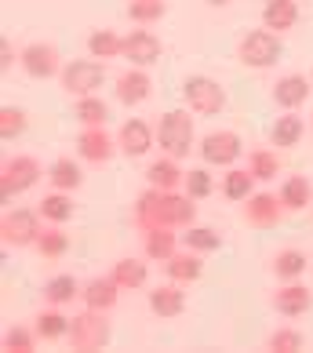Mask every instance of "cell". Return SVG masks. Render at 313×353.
<instances>
[{"label":"cell","mask_w":313,"mask_h":353,"mask_svg":"<svg viewBox=\"0 0 313 353\" xmlns=\"http://www.w3.org/2000/svg\"><path fill=\"white\" fill-rule=\"evenodd\" d=\"M135 226H172V230H186L197 222V201L190 197L186 190H156V186H146L135 197Z\"/></svg>","instance_id":"6da1fadb"},{"label":"cell","mask_w":313,"mask_h":353,"mask_svg":"<svg viewBox=\"0 0 313 353\" xmlns=\"http://www.w3.org/2000/svg\"><path fill=\"white\" fill-rule=\"evenodd\" d=\"M193 142H197V132H193V117L186 110H168L156 121V146H161V153L182 161V157H190Z\"/></svg>","instance_id":"7a4b0ae2"},{"label":"cell","mask_w":313,"mask_h":353,"mask_svg":"<svg viewBox=\"0 0 313 353\" xmlns=\"http://www.w3.org/2000/svg\"><path fill=\"white\" fill-rule=\"evenodd\" d=\"M182 99H186L190 113H197V117H219L226 110V88L215 77H204V73H193L182 81Z\"/></svg>","instance_id":"3957f363"},{"label":"cell","mask_w":313,"mask_h":353,"mask_svg":"<svg viewBox=\"0 0 313 353\" xmlns=\"http://www.w3.org/2000/svg\"><path fill=\"white\" fill-rule=\"evenodd\" d=\"M281 55H284L281 33H270L266 26H263V30L244 33L241 44H237V59L244 62V66H252V70H270V66H277Z\"/></svg>","instance_id":"277c9868"},{"label":"cell","mask_w":313,"mask_h":353,"mask_svg":"<svg viewBox=\"0 0 313 353\" xmlns=\"http://www.w3.org/2000/svg\"><path fill=\"white\" fill-rule=\"evenodd\" d=\"M41 179H48V172L41 168V161L37 157H8L4 168H0V201H11L19 197V193L33 190Z\"/></svg>","instance_id":"5b68a950"},{"label":"cell","mask_w":313,"mask_h":353,"mask_svg":"<svg viewBox=\"0 0 313 353\" xmlns=\"http://www.w3.org/2000/svg\"><path fill=\"white\" fill-rule=\"evenodd\" d=\"M59 81H62V91L73 99L99 95V88L106 84V66H102V59H73L62 66Z\"/></svg>","instance_id":"8992f818"},{"label":"cell","mask_w":313,"mask_h":353,"mask_svg":"<svg viewBox=\"0 0 313 353\" xmlns=\"http://www.w3.org/2000/svg\"><path fill=\"white\" fill-rule=\"evenodd\" d=\"M66 343L73 350H102V346L110 343V321H106V313L84 306V313H77V317L70 321Z\"/></svg>","instance_id":"52a82bcc"},{"label":"cell","mask_w":313,"mask_h":353,"mask_svg":"<svg viewBox=\"0 0 313 353\" xmlns=\"http://www.w3.org/2000/svg\"><path fill=\"white\" fill-rule=\"evenodd\" d=\"M41 230H44L41 212H30V208H11V212H4V219H0V237H4V244H11V248L37 244Z\"/></svg>","instance_id":"ba28073f"},{"label":"cell","mask_w":313,"mask_h":353,"mask_svg":"<svg viewBox=\"0 0 313 353\" xmlns=\"http://www.w3.org/2000/svg\"><path fill=\"white\" fill-rule=\"evenodd\" d=\"M244 153V142L237 132H208L201 139V161L208 168H233Z\"/></svg>","instance_id":"9c48e42d"},{"label":"cell","mask_w":313,"mask_h":353,"mask_svg":"<svg viewBox=\"0 0 313 353\" xmlns=\"http://www.w3.org/2000/svg\"><path fill=\"white\" fill-rule=\"evenodd\" d=\"M19 66L33 77V81H51V77L62 73V59H59V48L48 44V41H37V44H26L19 51Z\"/></svg>","instance_id":"30bf717a"},{"label":"cell","mask_w":313,"mask_h":353,"mask_svg":"<svg viewBox=\"0 0 313 353\" xmlns=\"http://www.w3.org/2000/svg\"><path fill=\"white\" fill-rule=\"evenodd\" d=\"M117 150L121 146H117V139L106 132V128H81V135H77V153H81L84 164L106 168Z\"/></svg>","instance_id":"8fae6325"},{"label":"cell","mask_w":313,"mask_h":353,"mask_svg":"<svg viewBox=\"0 0 313 353\" xmlns=\"http://www.w3.org/2000/svg\"><path fill=\"white\" fill-rule=\"evenodd\" d=\"M281 215H284V204H281V197L277 193H270V190H263V193H252V197L244 201V219H248V226H255V230H273L281 222Z\"/></svg>","instance_id":"7c38bea8"},{"label":"cell","mask_w":313,"mask_h":353,"mask_svg":"<svg viewBox=\"0 0 313 353\" xmlns=\"http://www.w3.org/2000/svg\"><path fill=\"white\" fill-rule=\"evenodd\" d=\"M161 51H164V44H161V37H156V33H150V30H132V33L124 37V51H121V55L132 62V66L150 70V66H156Z\"/></svg>","instance_id":"4fadbf2b"},{"label":"cell","mask_w":313,"mask_h":353,"mask_svg":"<svg viewBox=\"0 0 313 353\" xmlns=\"http://www.w3.org/2000/svg\"><path fill=\"white\" fill-rule=\"evenodd\" d=\"M139 244H142V255L150 263H168L175 252H179V233L172 226H142L139 230Z\"/></svg>","instance_id":"5bb4252c"},{"label":"cell","mask_w":313,"mask_h":353,"mask_svg":"<svg viewBox=\"0 0 313 353\" xmlns=\"http://www.w3.org/2000/svg\"><path fill=\"white\" fill-rule=\"evenodd\" d=\"M313 306V292L303 281H284L277 292H273V310L281 317H303V313Z\"/></svg>","instance_id":"9a60e30c"},{"label":"cell","mask_w":313,"mask_h":353,"mask_svg":"<svg viewBox=\"0 0 313 353\" xmlns=\"http://www.w3.org/2000/svg\"><path fill=\"white\" fill-rule=\"evenodd\" d=\"M153 139H156L153 128L146 121H139V117H132V121H124L121 132H117V146H121L124 157H146L153 150Z\"/></svg>","instance_id":"2e32d148"},{"label":"cell","mask_w":313,"mask_h":353,"mask_svg":"<svg viewBox=\"0 0 313 353\" xmlns=\"http://www.w3.org/2000/svg\"><path fill=\"white\" fill-rule=\"evenodd\" d=\"M150 91H153V77H150V70L132 66L128 73L117 77V102H121V106H142V102L150 99Z\"/></svg>","instance_id":"e0dca14e"},{"label":"cell","mask_w":313,"mask_h":353,"mask_svg":"<svg viewBox=\"0 0 313 353\" xmlns=\"http://www.w3.org/2000/svg\"><path fill=\"white\" fill-rule=\"evenodd\" d=\"M310 91H313L310 77H303V73H284L281 81L273 84V102H277L281 110H303V102L310 99Z\"/></svg>","instance_id":"ac0fdd59"},{"label":"cell","mask_w":313,"mask_h":353,"mask_svg":"<svg viewBox=\"0 0 313 353\" xmlns=\"http://www.w3.org/2000/svg\"><path fill=\"white\" fill-rule=\"evenodd\" d=\"M121 292L124 288L117 284L110 273L106 277H91L88 284H84V292H81V299H84V306L88 310H99V313H110L113 306H117V299H121Z\"/></svg>","instance_id":"d6986e66"},{"label":"cell","mask_w":313,"mask_h":353,"mask_svg":"<svg viewBox=\"0 0 313 353\" xmlns=\"http://www.w3.org/2000/svg\"><path fill=\"white\" fill-rule=\"evenodd\" d=\"M150 259L142 255V259H132V255H124V259H117L113 270H110V277L124 288V292H139V288H146L150 281Z\"/></svg>","instance_id":"ffe728a7"},{"label":"cell","mask_w":313,"mask_h":353,"mask_svg":"<svg viewBox=\"0 0 313 353\" xmlns=\"http://www.w3.org/2000/svg\"><path fill=\"white\" fill-rule=\"evenodd\" d=\"M150 310L156 313V317H179L182 310H186V292H182V284L168 281V284H156L150 292Z\"/></svg>","instance_id":"44dd1931"},{"label":"cell","mask_w":313,"mask_h":353,"mask_svg":"<svg viewBox=\"0 0 313 353\" xmlns=\"http://www.w3.org/2000/svg\"><path fill=\"white\" fill-rule=\"evenodd\" d=\"M164 273H168V281H175V284H193V281H201V273H204V263H201V252H175L172 259L164 263Z\"/></svg>","instance_id":"7402d4cb"},{"label":"cell","mask_w":313,"mask_h":353,"mask_svg":"<svg viewBox=\"0 0 313 353\" xmlns=\"http://www.w3.org/2000/svg\"><path fill=\"white\" fill-rule=\"evenodd\" d=\"M303 135H306V124H303V117H295V110H284L277 121H273V128H270V142H273L277 150L299 146V142H303Z\"/></svg>","instance_id":"603a6c76"},{"label":"cell","mask_w":313,"mask_h":353,"mask_svg":"<svg viewBox=\"0 0 313 353\" xmlns=\"http://www.w3.org/2000/svg\"><path fill=\"white\" fill-rule=\"evenodd\" d=\"M146 182L156 190H179L182 182H186V172H182V164L175 161V157H156V161L146 168Z\"/></svg>","instance_id":"cb8c5ba5"},{"label":"cell","mask_w":313,"mask_h":353,"mask_svg":"<svg viewBox=\"0 0 313 353\" xmlns=\"http://www.w3.org/2000/svg\"><path fill=\"white\" fill-rule=\"evenodd\" d=\"M299 22V4L295 0H266L263 4V26L270 33H288Z\"/></svg>","instance_id":"d4e9b609"},{"label":"cell","mask_w":313,"mask_h":353,"mask_svg":"<svg viewBox=\"0 0 313 353\" xmlns=\"http://www.w3.org/2000/svg\"><path fill=\"white\" fill-rule=\"evenodd\" d=\"M70 321L73 317H66V306H48V310L37 313L33 328H37V335H41L44 343H55V339L70 335Z\"/></svg>","instance_id":"484cf974"},{"label":"cell","mask_w":313,"mask_h":353,"mask_svg":"<svg viewBox=\"0 0 313 353\" xmlns=\"http://www.w3.org/2000/svg\"><path fill=\"white\" fill-rule=\"evenodd\" d=\"M48 182H51V190L73 193V190H81L84 172H81V164H77L73 157H59V161H51V168H48Z\"/></svg>","instance_id":"4316f807"},{"label":"cell","mask_w":313,"mask_h":353,"mask_svg":"<svg viewBox=\"0 0 313 353\" xmlns=\"http://www.w3.org/2000/svg\"><path fill=\"white\" fill-rule=\"evenodd\" d=\"M277 197L284 204V212H303V208L313 204V182L306 175H292V179H284Z\"/></svg>","instance_id":"83f0119b"},{"label":"cell","mask_w":313,"mask_h":353,"mask_svg":"<svg viewBox=\"0 0 313 353\" xmlns=\"http://www.w3.org/2000/svg\"><path fill=\"white\" fill-rule=\"evenodd\" d=\"M81 292H84V288L77 284V277H70V273H55V277L44 284L41 295H44L48 306H70L73 299H81Z\"/></svg>","instance_id":"f1b7e54d"},{"label":"cell","mask_w":313,"mask_h":353,"mask_svg":"<svg viewBox=\"0 0 313 353\" xmlns=\"http://www.w3.org/2000/svg\"><path fill=\"white\" fill-rule=\"evenodd\" d=\"M37 212H41V219L44 222H51V226H66V222L73 219V197L70 193H62V190H51L48 197L41 201V208H37Z\"/></svg>","instance_id":"f546056e"},{"label":"cell","mask_w":313,"mask_h":353,"mask_svg":"<svg viewBox=\"0 0 313 353\" xmlns=\"http://www.w3.org/2000/svg\"><path fill=\"white\" fill-rule=\"evenodd\" d=\"M306 266H310V259L299 248H284V252L273 255V277L277 281H303Z\"/></svg>","instance_id":"4dcf8cb0"},{"label":"cell","mask_w":313,"mask_h":353,"mask_svg":"<svg viewBox=\"0 0 313 353\" xmlns=\"http://www.w3.org/2000/svg\"><path fill=\"white\" fill-rule=\"evenodd\" d=\"M182 248H190V252H201V255H212V252H219L223 248V237H219V230H212V226H186L182 230Z\"/></svg>","instance_id":"1f68e13d"},{"label":"cell","mask_w":313,"mask_h":353,"mask_svg":"<svg viewBox=\"0 0 313 353\" xmlns=\"http://www.w3.org/2000/svg\"><path fill=\"white\" fill-rule=\"evenodd\" d=\"M223 193L233 204H244L255 193V175L248 172V168H230V172L223 175Z\"/></svg>","instance_id":"d6a6232c"},{"label":"cell","mask_w":313,"mask_h":353,"mask_svg":"<svg viewBox=\"0 0 313 353\" xmlns=\"http://www.w3.org/2000/svg\"><path fill=\"white\" fill-rule=\"evenodd\" d=\"M124 51V37L121 33H113V30H95V33H88V55L91 59H117Z\"/></svg>","instance_id":"836d02e7"},{"label":"cell","mask_w":313,"mask_h":353,"mask_svg":"<svg viewBox=\"0 0 313 353\" xmlns=\"http://www.w3.org/2000/svg\"><path fill=\"white\" fill-rule=\"evenodd\" d=\"M248 172L255 175V182H273L281 175V153L277 150H252L248 153Z\"/></svg>","instance_id":"e575fe53"},{"label":"cell","mask_w":313,"mask_h":353,"mask_svg":"<svg viewBox=\"0 0 313 353\" xmlns=\"http://www.w3.org/2000/svg\"><path fill=\"white\" fill-rule=\"evenodd\" d=\"M73 117L84 128H102L110 121V106H106V99H99V95H84V99H77Z\"/></svg>","instance_id":"d590c367"},{"label":"cell","mask_w":313,"mask_h":353,"mask_svg":"<svg viewBox=\"0 0 313 353\" xmlns=\"http://www.w3.org/2000/svg\"><path fill=\"white\" fill-rule=\"evenodd\" d=\"M124 11L135 26H153L168 15V0H128Z\"/></svg>","instance_id":"8d00e7d4"},{"label":"cell","mask_w":313,"mask_h":353,"mask_svg":"<svg viewBox=\"0 0 313 353\" xmlns=\"http://www.w3.org/2000/svg\"><path fill=\"white\" fill-rule=\"evenodd\" d=\"M37 252H41L44 259H62L70 252V237L62 233V226L41 230V237H37Z\"/></svg>","instance_id":"74e56055"},{"label":"cell","mask_w":313,"mask_h":353,"mask_svg":"<svg viewBox=\"0 0 313 353\" xmlns=\"http://www.w3.org/2000/svg\"><path fill=\"white\" fill-rule=\"evenodd\" d=\"M182 190H186L193 201H204V197H212V193H215V179H212L208 168H193V172H186Z\"/></svg>","instance_id":"f35d334b"},{"label":"cell","mask_w":313,"mask_h":353,"mask_svg":"<svg viewBox=\"0 0 313 353\" xmlns=\"http://www.w3.org/2000/svg\"><path fill=\"white\" fill-rule=\"evenodd\" d=\"M26 124H30L26 110H19V106H4V110H0V139H4V142L19 139L26 132Z\"/></svg>","instance_id":"ab89813d"},{"label":"cell","mask_w":313,"mask_h":353,"mask_svg":"<svg viewBox=\"0 0 313 353\" xmlns=\"http://www.w3.org/2000/svg\"><path fill=\"white\" fill-rule=\"evenodd\" d=\"M266 346L273 353H295V350L306 346V339H303V332H299V328H277V332H270Z\"/></svg>","instance_id":"60d3db41"},{"label":"cell","mask_w":313,"mask_h":353,"mask_svg":"<svg viewBox=\"0 0 313 353\" xmlns=\"http://www.w3.org/2000/svg\"><path fill=\"white\" fill-rule=\"evenodd\" d=\"M37 328H22V324H15V328H8L4 332V350L8 353H30L37 346Z\"/></svg>","instance_id":"b9f144b4"},{"label":"cell","mask_w":313,"mask_h":353,"mask_svg":"<svg viewBox=\"0 0 313 353\" xmlns=\"http://www.w3.org/2000/svg\"><path fill=\"white\" fill-rule=\"evenodd\" d=\"M15 62H19V51L11 48V44H8V37H4V41H0V70L8 73L11 66H15Z\"/></svg>","instance_id":"7bdbcfd3"},{"label":"cell","mask_w":313,"mask_h":353,"mask_svg":"<svg viewBox=\"0 0 313 353\" xmlns=\"http://www.w3.org/2000/svg\"><path fill=\"white\" fill-rule=\"evenodd\" d=\"M208 4H212V8H226L230 0H208Z\"/></svg>","instance_id":"ee69618b"},{"label":"cell","mask_w":313,"mask_h":353,"mask_svg":"<svg viewBox=\"0 0 313 353\" xmlns=\"http://www.w3.org/2000/svg\"><path fill=\"white\" fill-rule=\"evenodd\" d=\"M310 84H313V73H310Z\"/></svg>","instance_id":"f6af8a7d"}]
</instances>
